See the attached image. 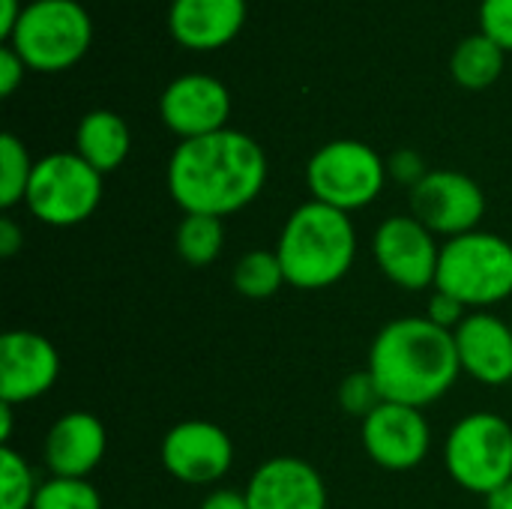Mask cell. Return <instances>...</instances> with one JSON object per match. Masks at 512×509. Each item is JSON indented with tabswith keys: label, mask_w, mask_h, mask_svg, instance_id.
<instances>
[{
	"label": "cell",
	"mask_w": 512,
	"mask_h": 509,
	"mask_svg": "<svg viewBox=\"0 0 512 509\" xmlns=\"http://www.w3.org/2000/svg\"><path fill=\"white\" fill-rule=\"evenodd\" d=\"M24 69H27L24 60L9 45H3L0 48V96H12L18 90V84L24 78Z\"/></svg>",
	"instance_id": "cell-30"
},
{
	"label": "cell",
	"mask_w": 512,
	"mask_h": 509,
	"mask_svg": "<svg viewBox=\"0 0 512 509\" xmlns=\"http://www.w3.org/2000/svg\"><path fill=\"white\" fill-rule=\"evenodd\" d=\"M486 213V195L480 183L462 171H429L411 189V216L432 234L462 237L477 231Z\"/></svg>",
	"instance_id": "cell-9"
},
{
	"label": "cell",
	"mask_w": 512,
	"mask_h": 509,
	"mask_svg": "<svg viewBox=\"0 0 512 509\" xmlns=\"http://www.w3.org/2000/svg\"><path fill=\"white\" fill-rule=\"evenodd\" d=\"M339 405L345 408V414L351 417H369L372 411H378L384 405V396H381V387L378 381L372 378V372H354L342 381L339 387Z\"/></svg>",
	"instance_id": "cell-26"
},
{
	"label": "cell",
	"mask_w": 512,
	"mask_h": 509,
	"mask_svg": "<svg viewBox=\"0 0 512 509\" xmlns=\"http://www.w3.org/2000/svg\"><path fill=\"white\" fill-rule=\"evenodd\" d=\"M102 201V174L78 153H48L33 165L27 186V210L54 228L81 225Z\"/></svg>",
	"instance_id": "cell-8"
},
{
	"label": "cell",
	"mask_w": 512,
	"mask_h": 509,
	"mask_svg": "<svg viewBox=\"0 0 512 509\" xmlns=\"http://www.w3.org/2000/svg\"><path fill=\"white\" fill-rule=\"evenodd\" d=\"M93 42V21L78 0H33L24 6L9 48L33 72L72 69Z\"/></svg>",
	"instance_id": "cell-4"
},
{
	"label": "cell",
	"mask_w": 512,
	"mask_h": 509,
	"mask_svg": "<svg viewBox=\"0 0 512 509\" xmlns=\"http://www.w3.org/2000/svg\"><path fill=\"white\" fill-rule=\"evenodd\" d=\"M486 509H512V480L486 495Z\"/></svg>",
	"instance_id": "cell-34"
},
{
	"label": "cell",
	"mask_w": 512,
	"mask_h": 509,
	"mask_svg": "<svg viewBox=\"0 0 512 509\" xmlns=\"http://www.w3.org/2000/svg\"><path fill=\"white\" fill-rule=\"evenodd\" d=\"M201 509H249L246 495L231 492V489H219L213 495H207V501L201 504Z\"/></svg>",
	"instance_id": "cell-32"
},
{
	"label": "cell",
	"mask_w": 512,
	"mask_h": 509,
	"mask_svg": "<svg viewBox=\"0 0 512 509\" xmlns=\"http://www.w3.org/2000/svg\"><path fill=\"white\" fill-rule=\"evenodd\" d=\"M387 180V162L363 141L339 138L324 144L306 165L312 201L330 204L342 213L369 207Z\"/></svg>",
	"instance_id": "cell-7"
},
{
	"label": "cell",
	"mask_w": 512,
	"mask_h": 509,
	"mask_svg": "<svg viewBox=\"0 0 512 509\" xmlns=\"http://www.w3.org/2000/svg\"><path fill=\"white\" fill-rule=\"evenodd\" d=\"M444 465L462 489L495 492L512 480V426L489 411L462 417L447 435Z\"/></svg>",
	"instance_id": "cell-6"
},
{
	"label": "cell",
	"mask_w": 512,
	"mask_h": 509,
	"mask_svg": "<svg viewBox=\"0 0 512 509\" xmlns=\"http://www.w3.org/2000/svg\"><path fill=\"white\" fill-rule=\"evenodd\" d=\"M432 432L420 408L384 402L363 420V447L387 471H411L429 456Z\"/></svg>",
	"instance_id": "cell-13"
},
{
	"label": "cell",
	"mask_w": 512,
	"mask_h": 509,
	"mask_svg": "<svg viewBox=\"0 0 512 509\" xmlns=\"http://www.w3.org/2000/svg\"><path fill=\"white\" fill-rule=\"evenodd\" d=\"M159 117L183 141L213 135L219 129H228L225 123L231 117V93L219 78L189 72L165 87V93L159 96Z\"/></svg>",
	"instance_id": "cell-12"
},
{
	"label": "cell",
	"mask_w": 512,
	"mask_h": 509,
	"mask_svg": "<svg viewBox=\"0 0 512 509\" xmlns=\"http://www.w3.org/2000/svg\"><path fill=\"white\" fill-rule=\"evenodd\" d=\"M21 12H24V6L18 0H0V36L6 42H9V36H12V30H15V24L21 18Z\"/></svg>",
	"instance_id": "cell-33"
},
{
	"label": "cell",
	"mask_w": 512,
	"mask_h": 509,
	"mask_svg": "<svg viewBox=\"0 0 512 509\" xmlns=\"http://www.w3.org/2000/svg\"><path fill=\"white\" fill-rule=\"evenodd\" d=\"M21 246H24V231L12 219H0V255L12 258L21 252Z\"/></svg>",
	"instance_id": "cell-31"
},
{
	"label": "cell",
	"mask_w": 512,
	"mask_h": 509,
	"mask_svg": "<svg viewBox=\"0 0 512 509\" xmlns=\"http://www.w3.org/2000/svg\"><path fill=\"white\" fill-rule=\"evenodd\" d=\"M33 165L36 162L30 159L27 147L12 132H3L0 135V207L3 210H12L27 198Z\"/></svg>",
	"instance_id": "cell-23"
},
{
	"label": "cell",
	"mask_w": 512,
	"mask_h": 509,
	"mask_svg": "<svg viewBox=\"0 0 512 509\" xmlns=\"http://www.w3.org/2000/svg\"><path fill=\"white\" fill-rule=\"evenodd\" d=\"M504 54L507 51L495 45L486 33L465 36L450 57V75L465 90H486L501 78Z\"/></svg>",
	"instance_id": "cell-20"
},
{
	"label": "cell",
	"mask_w": 512,
	"mask_h": 509,
	"mask_svg": "<svg viewBox=\"0 0 512 509\" xmlns=\"http://www.w3.org/2000/svg\"><path fill=\"white\" fill-rule=\"evenodd\" d=\"M246 24V0H171L168 30L189 51H216Z\"/></svg>",
	"instance_id": "cell-16"
},
{
	"label": "cell",
	"mask_w": 512,
	"mask_h": 509,
	"mask_svg": "<svg viewBox=\"0 0 512 509\" xmlns=\"http://www.w3.org/2000/svg\"><path fill=\"white\" fill-rule=\"evenodd\" d=\"M39 483L30 465L6 444L0 447V509H33Z\"/></svg>",
	"instance_id": "cell-24"
},
{
	"label": "cell",
	"mask_w": 512,
	"mask_h": 509,
	"mask_svg": "<svg viewBox=\"0 0 512 509\" xmlns=\"http://www.w3.org/2000/svg\"><path fill=\"white\" fill-rule=\"evenodd\" d=\"M9 438H12V405L0 402V441H3V447L9 444Z\"/></svg>",
	"instance_id": "cell-35"
},
{
	"label": "cell",
	"mask_w": 512,
	"mask_h": 509,
	"mask_svg": "<svg viewBox=\"0 0 512 509\" xmlns=\"http://www.w3.org/2000/svg\"><path fill=\"white\" fill-rule=\"evenodd\" d=\"M108 447L105 426L87 411L63 414L45 438V465L54 477L87 480L99 468Z\"/></svg>",
	"instance_id": "cell-18"
},
{
	"label": "cell",
	"mask_w": 512,
	"mask_h": 509,
	"mask_svg": "<svg viewBox=\"0 0 512 509\" xmlns=\"http://www.w3.org/2000/svg\"><path fill=\"white\" fill-rule=\"evenodd\" d=\"M33 509H102V498L87 480L51 477L39 486Z\"/></svg>",
	"instance_id": "cell-25"
},
{
	"label": "cell",
	"mask_w": 512,
	"mask_h": 509,
	"mask_svg": "<svg viewBox=\"0 0 512 509\" xmlns=\"http://www.w3.org/2000/svg\"><path fill=\"white\" fill-rule=\"evenodd\" d=\"M453 336L462 372L489 387L512 381V330L501 318L486 312L468 315Z\"/></svg>",
	"instance_id": "cell-17"
},
{
	"label": "cell",
	"mask_w": 512,
	"mask_h": 509,
	"mask_svg": "<svg viewBox=\"0 0 512 509\" xmlns=\"http://www.w3.org/2000/svg\"><path fill=\"white\" fill-rule=\"evenodd\" d=\"M234 444L228 432L207 420L177 423L162 441L165 471L189 486H210L231 471Z\"/></svg>",
	"instance_id": "cell-11"
},
{
	"label": "cell",
	"mask_w": 512,
	"mask_h": 509,
	"mask_svg": "<svg viewBox=\"0 0 512 509\" xmlns=\"http://www.w3.org/2000/svg\"><path fill=\"white\" fill-rule=\"evenodd\" d=\"M435 291L462 306H495L512 294V246L489 231H471L441 246Z\"/></svg>",
	"instance_id": "cell-5"
},
{
	"label": "cell",
	"mask_w": 512,
	"mask_h": 509,
	"mask_svg": "<svg viewBox=\"0 0 512 509\" xmlns=\"http://www.w3.org/2000/svg\"><path fill=\"white\" fill-rule=\"evenodd\" d=\"M60 375L57 348L33 330L0 336V402L24 405L45 396Z\"/></svg>",
	"instance_id": "cell-14"
},
{
	"label": "cell",
	"mask_w": 512,
	"mask_h": 509,
	"mask_svg": "<svg viewBox=\"0 0 512 509\" xmlns=\"http://www.w3.org/2000/svg\"><path fill=\"white\" fill-rule=\"evenodd\" d=\"M378 270L405 291H423L435 285L441 249L435 234L414 216H390L378 225L372 240Z\"/></svg>",
	"instance_id": "cell-10"
},
{
	"label": "cell",
	"mask_w": 512,
	"mask_h": 509,
	"mask_svg": "<svg viewBox=\"0 0 512 509\" xmlns=\"http://www.w3.org/2000/svg\"><path fill=\"white\" fill-rule=\"evenodd\" d=\"M243 495L249 509H327L321 474L297 456L267 459L252 474Z\"/></svg>",
	"instance_id": "cell-15"
},
{
	"label": "cell",
	"mask_w": 512,
	"mask_h": 509,
	"mask_svg": "<svg viewBox=\"0 0 512 509\" xmlns=\"http://www.w3.org/2000/svg\"><path fill=\"white\" fill-rule=\"evenodd\" d=\"M369 372L384 402L426 408L438 402L462 372L456 336L429 318L390 321L372 342Z\"/></svg>",
	"instance_id": "cell-2"
},
{
	"label": "cell",
	"mask_w": 512,
	"mask_h": 509,
	"mask_svg": "<svg viewBox=\"0 0 512 509\" xmlns=\"http://www.w3.org/2000/svg\"><path fill=\"white\" fill-rule=\"evenodd\" d=\"M285 270L276 252H246L234 267V288L249 300H267L285 285Z\"/></svg>",
	"instance_id": "cell-22"
},
{
	"label": "cell",
	"mask_w": 512,
	"mask_h": 509,
	"mask_svg": "<svg viewBox=\"0 0 512 509\" xmlns=\"http://www.w3.org/2000/svg\"><path fill=\"white\" fill-rule=\"evenodd\" d=\"M465 309L468 306H462L456 297H450V294H444V291H435L432 294V300H429V321L432 324H438V327H444V330H450L453 333V327H459L468 315H465Z\"/></svg>",
	"instance_id": "cell-29"
},
{
	"label": "cell",
	"mask_w": 512,
	"mask_h": 509,
	"mask_svg": "<svg viewBox=\"0 0 512 509\" xmlns=\"http://www.w3.org/2000/svg\"><path fill=\"white\" fill-rule=\"evenodd\" d=\"M387 174L399 183H408L411 189L429 174L426 171V162L417 150H396L390 159H387Z\"/></svg>",
	"instance_id": "cell-28"
},
{
	"label": "cell",
	"mask_w": 512,
	"mask_h": 509,
	"mask_svg": "<svg viewBox=\"0 0 512 509\" xmlns=\"http://www.w3.org/2000/svg\"><path fill=\"white\" fill-rule=\"evenodd\" d=\"M75 147H78L75 153L90 168H96L99 174H108L126 162L132 135L120 114H114L108 108H96L81 117L78 132H75Z\"/></svg>",
	"instance_id": "cell-19"
},
{
	"label": "cell",
	"mask_w": 512,
	"mask_h": 509,
	"mask_svg": "<svg viewBox=\"0 0 512 509\" xmlns=\"http://www.w3.org/2000/svg\"><path fill=\"white\" fill-rule=\"evenodd\" d=\"M276 255L282 261L288 285L300 291H321L345 279V273L354 264L357 255V231L348 213L321 204L306 201L300 204L282 234Z\"/></svg>",
	"instance_id": "cell-3"
},
{
	"label": "cell",
	"mask_w": 512,
	"mask_h": 509,
	"mask_svg": "<svg viewBox=\"0 0 512 509\" xmlns=\"http://www.w3.org/2000/svg\"><path fill=\"white\" fill-rule=\"evenodd\" d=\"M225 243L222 219L204 213H186L177 228V252L189 267H207L219 258Z\"/></svg>",
	"instance_id": "cell-21"
},
{
	"label": "cell",
	"mask_w": 512,
	"mask_h": 509,
	"mask_svg": "<svg viewBox=\"0 0 512 509\" xmlns=\"http://www.w3.org/2000/svg\"><path fill=\"white\" fill-rule=\"evenodd\" d=\"M480 33H486L504 51H512V0L480 3Z\"/></svg>",
	"instance_id": "cell-27"
},
{
	"label": "cell",
	"mask_w": 512,
	"mask_h": 509,
	"mask_svg": "<svg viewBox=\"0 0 512 509\" xmlns=\"http://www.w3.org/2000/svg\"><path fill=\"white\" fill-rule=\"evenodd\" d=\"M264 183V147L237 129L180 141L168 159V192L183 213L231 216L249 207Z\"/></svg>",
	"instance_id": "cell-1"
}]
</instances>
